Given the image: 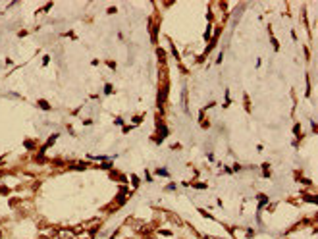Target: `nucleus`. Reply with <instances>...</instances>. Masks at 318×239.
<instances>
[{
	"mask_svg": "<svg viewBox=\"0 0 318 239\" xmlns=\"http://www.w3.org/2000/svg\"><path fill=\"white\" fill-rule=\"evenodd\" d=\"M141 233H143V235H151V233H153V227H148V226H145V227H141Z\"/></svg>",
	"mask_w": 318,
	"mask_h": 239,
	"instance_id": "nucleus-1",
	"label": "nucleus"
},
{
	"mask_svg": "<svg viewBox=\"0 0 318 239\" xmlns=\"http://www.w3.org/2000/svg\"><path fill=\"white\" fill-rule=\"evenodd\" d=\"M0 239H6V233L2 232V230H0Z\"/></svg>",
	"mask_w": 318,
	"mask_h": 239,
	"instance_id": "nucleus-2",
	"label": "nucleus"
}]
</instances>
